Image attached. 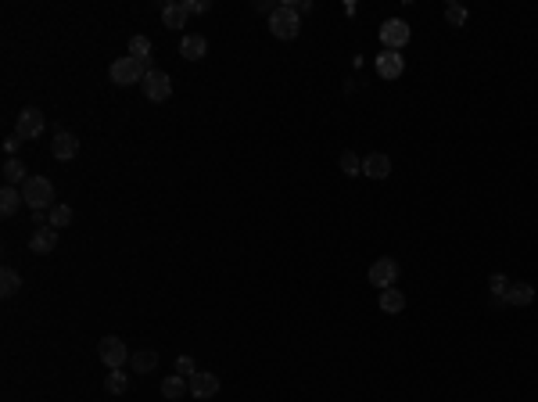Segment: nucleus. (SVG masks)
<instances>
[{
  "label": "nucleus",
  "mask_w": 538,
  "mask_h": 402,
  "mask_svg": "<svg viewBox=\"0 0 538 402\" xmlns=\"http://www.w3.org/2000/svg\"><path fill=\"white\" fill-rule=\"evenodd\" d=\"M147 72H151V65L137 62V57H115L112 69H108V76H112L115 86H137V83L147 79Z\"/></svg>",
  "instance_id": "f257e3e1"
},
{
  "label": "nucleus",
  "mask_w": 538,
  "mask_h": 402,
  "mask_svg": "<svg viewBox=\"0 0 538 402\" xmlns=\"http://www.w3.org/2000/svg\"><path fill=\"white\" fill-rule=\"evenodd\" d=\"M22 198L33 212H43V208H54V184L47 177H29L22 184Z\"/></svg>",
  "instance_id": "f03ea898"
},
{
  "label": "nucleus",
  "mask_w": 538,
  "mask_h": 402,
  "mask_svg": "<svg viewBox=\"0 0 538 402\" xmlns=\"http://www.w3.org/2000/svg\"><path fill=\"white\" fill-rule=\"evenodd\" d=\"M269 29H273L277 40H294L302 29V15L294 11V4H280L273 15H269Z\"/></svg>",
  "instance_id": "7ed1b4c3"
},
{
  "label": "nucleus",
  "mask_w": 538,
  "mask_h": 402,
  "mask_svg": "<svg viewBox=\"0 0 538 402\" xmlns=\"http://www.w3.org/2000/svg\"><path fill=\"white\" fill-rule=\"evenodd\" d=\"M97 356H101V363H104L108 370H122V367L130 363V349H126V341H122V337H115V334L101 337Z\"/></svg>",
  "instance_id": "20e7f679"
},
{
  "label": "nucleus",
  "mask_w": 538,
  "mask_h": 402,
  "mask_svg": "<svg viewBox=\"0 0 538 402\" xmlns=\"http://www.w3.org/2000/svg\"><path fill=\"white\" fill-rule=\"evenodd\" d=\"M370 284L373 287H381V291H388V287H395V280H399V262L395 259H377L373 266H370Z\"/></svg>",
  "instance_id": "39448f33"
},
{
  "label": "nucleus",
  "mask_w": 538,
  "mask_h": 402,
  "mask_svg": "<svg viewBox=\"0 0 538 402\" xmlns=\"http://www.w3.org/2000/svg\"><path fill=\"white\" fill-rule=\"evenodd\" d=\"M43 111L40 108H22V115H18V123H15V137H22V140H33V137H40L43 133Z\"/></svg>",
  "instance_id": "423d86ee"
},
{
  "label": "nucleus",
  "mask_w": 538,
  "mask_h": 402,
  "mask_svg": "<svg viewBox=\"0 0 538 402\" xmlns=\"http://www.w3.org/2000/svg\"><path fill=\"white\" fill-rule=\"evenodd\" d=\"M381 40H384V47H388V50H402V47L409 43V22H402V18H388V22L381 26Z\"/></svg>",
  "instance_id": "0eeeda50"
},
{
  "label": "nucleus",
  "mask_w": 538,
  "mask_h": 402,
  "mask_svg": "<svg viewBox=\"0 0 538 402\" xmlns=\"http://www.w3.org/2000/svg\"><path fill=\"white\" fill-rule=\"evenodd\" d=\"M140 86H144V97H147V101H166V97L173 94V79H169L166 72H158V69H151Z\"/></svg>",
  "instance_id": "6e6552de"
},
{
  "label": "nucleus",
  "mask_w": 538,
  "mask_h": 402,
  "mask_svg": "<svg viewBox=\"0 0 538 402\" xmlns=\"http://www.w3.org/2000/svg\"><path fill=\"white\" fill-rule=\"evenodd\" d=\"M187 384H190V395H194V398H212V395H219V377L208 374V370L190 374Z\"/></svg>",
  "instance_id": "1a4fd4ad"
},
{
  "label": "nucleus",
  "mask_w": 538,
  "mask_h": 402,
  "mask_svg": "<svg viewBox=\"0 0 538 402\" xmlns=\"http://www.w3.org/2000/svg\"><path fill=\"white\" fill-rule=\"evenodd\" d=\"M377 72H381V79H399L406 72V57L399 50H384L377 54Z\"/></svg>",
  "instance_id": "9d476101"
},
{
  "label": "nucleus",
  "mask_w": 538,
  "mask_h": 402,
  "mask_svg": "<svg viewBox=\"0 0 538 402\" xmlns=\"http://www.w3.org/2000/svg\"><path fill=\"white\" fill-rule=\"evenodd\" d=\"M50 155L58 158V162H69V158L79 155V140H76L69 130H58V133H54V140H50Z\"/></svg>",
  "instance_id": "9b49d317"
},
{
  "label": "nucleus",
  "mask_w": 538,
  "mask_h": 402,
  "mask_svg": "<svg viewBox=\"0 0 538 402\" xmlns=\"http://www.w3.org/2000/svg\"><path fill=\"white\" fill-rule=\"evenodd\" d=\"M362 172L370 180H388V172H391V158L388 155H381V151H373V155H366L362 158Z\"/></svg>",
  "instance_id": "f8f14e48"
},
{
  "label": "nucleus",
  "mask_w": 538,
  "mask_h": 402,
  "mask_svg": "<svg viewBox=\"0 0 538 402\" xmlns=\"http://www.w3.org/2000/svg\"><path fill=\"white\" fill-rule=\"evenodd\" d=\"M54 248H58V230H54V226L36 230L33 241H29V252H36V255H50Z\"/></svg>",
  "instance_id": "ddd939ff"
},
{
  "label": "nucleus",
  "mask_w": 538,
  "mask_h": 402,
  "mask_svg": "<svg viewBox=\"0 0 538 402\" xmlns=\"http://www.w3.org/2000/svg\"><path fill=\"white\" fill-rule=\"evenodd\" d=\"M180 54L187 57V62H201V57L208 54V40H205V36H198V33H190V36H183V40H180Z\"/></svg>",
  "instance_id": "4468645a"
},
{
  "label": "nucleus",
  "mask_w": 538,
  "mask_h": 402,
  "mask_svg": "<svg viewBox=\"0 0 538 402\" xmlns=\"http://www.w3.org/2000/svg\"><path fill=\"white\" fill-rule=\"evenodd\" d=\"M534 302V287L531 284H510V291H506V306H531Z\"/></svg>",
  "instance_id": "2eb2a0df"
},
{
  "label": "nucleus",
  "mask_w": 538,
  "mask_h": 402,
  "mask_svg": "<svg viewBox=\"0 0 538 402\" xmlns=\"http://www.w3.org/2000/svg\"><path fill=\"white\" fill-rule=\"evenodd\" d=\"M161 22H166V29H183L187 26V8L183 4H166L161 8Z\"/></svg>",
  "instance_id": "dca6fc26"
},
{
  "label": "nucleus",
  "mask_w": 538,
  "mask_h": 402,
  "mask_svg": "<svg viewBox=\"0 0 538 402\" xmlns=\"http://www.w3.org/2000/svg\"><path fill=\"white\" fill-rule=\"evenodd\" d=\"M18 291H22V277H18L11 266H4V269H0V295L11 298V295H18Z\"/></svg>",
  "instance_id": "f3484780"
},
{
  "label": "nucleus",
  "mask_w": 538,
  "mask_h": 402,
  "mask_svg": "<svg viewBox=\"0 0 538 402\" xmlns=\"http://www.w3.org/2000/svg\"><path fill=\"white\" fill-rule=\"evenodd\" d=\"M381 309L391 313V316H399L406 309V295L399 291V287H388V291H381Z\"/></svg>",
  "instance_id": "a211bd4d"
},
{
  "label": "nucleus",
  "mask_w": 538,
  "mask_h": 402,
  "mask_svg": "<svg viewBox=\"0 0 538 402\" xmlns=\"http://www.w3.org/2000/svg\"><path fill=\"white\" fill-rule=\"evenodd\" d=\"M161 395H166V398H183V395H190V384H187V377H180V374L166 377V384H161Z\"/></svg>",
  "instance_id": "6ab92c4d"
},
{
  "label": "nucleus",
  "mask_w": 538,
  "mask_h": 402,
  "mask_svg": "<svg viewBox=\"0 0 538 402\" xmlns=\"http://www.w3.org/2000/svg\"><path fill=\"white\" fill-rule=\"evenodd\" d=\"M29 177H25V165L18 162V158H8L4 162V184L8 187H15V184H25Z\"/></svg>",
  "instance_id": "aec40b11"
},
{
  "label": "nucleus",
  "mask_w": 538,
  "mask_h": 402,
  "mask_svg": "<svg viewBox=\"0 0 538 402\" xmlns=\"http://www.w3.org/2000/svg\"><path fill=\"white\" fill-rule=\"evenodd\" d=\"M22 201H25V198H22L15 187H4V191H0V212H4V216H15Z\"/></svg>",
  "instance_id": "412c9836"
},
{
  "label": "nucleus",
  "mask_w": 538,
  "mask_h": 402,
  "mask_svg": "<svg viewBox=\"0 0 538 402\" xmlns=\"http://www.w3.org/2000/svg\"><path fill=\"white\" fill-rule=\"evenodd\" d=\"M154 367H158V352L144 349V352H137V356H133V374H151Z\"/></svg>",
  "instance_id": "4be33fe9"
},
{
  "label": "nucleus",
  "mask_w": 538,
  "mask_h": 402,
  "mask_svg": "<svg viewBox=\"0 0 538 402\" xmlns=\"http://www.w3.org/2000/svg\"><path fill=\"white\" fill-rule=\"evenodd\" d=\"M130 57H137V62H151V40L147 36H133L130 40Z\"/></svg>",
  "instance_id": "5701e85b"
},
{
  "label": "nucleus",
  "mask_w": 538,
  "mask_h": 402,
  "mask_svg": "<svg viewBox=\"0 0 538 402\" xmlns=\"http://www.w3.org/2000/svg\"><path fill=\"white\" fill-rule=\"evenodd\" d=\"M488 291H492V298H496V302H506V291H510V280H506L503 273H492V277H488Z\"/></svg>",
  "instance_id": "b1692460"
},
{
  "label": "nucleus",
  "mask_w": 538,
  "mask_h": 402,
  "mask_svg": "<svg viewBox=\"0 0 538 402\" xmlns=\"http://www.w3.org/2000/svg\"><path fill=\"white\" fill-rule=\"evenodd\" d=\"M341 172H345V177H359V172H362V158L355 151H341Z\"/></svg>",
  "instance_id": "393cba45"
},
{
  "label": "nucleus",
  "mask_w": 538,
  "mask_h": 402,
  "mask_svg": "<svg viewBox=\"0 0 538 402\" xmlns=\"http://www.w3.org/2000/svg\"><path fill=\"white\" fill-rule=\"evenodd\" d=\"M69 223H72V208H69V205H54V208H50V226H54V230H62V226H69Z\"/></svg>",
  "instance_id": "a878e982"
},
{
  "label": "nucleus",
  "mask_w": 538,
  "mask_h": 402,
  "mask_svg": "<svg viewBox=\"0 0 538 402\" xmlns=\"http://www.w3.org/2000/svg\"><path fill=\"white\" fill-rule=\"evenodd\" d=\"M126 384H130V381H126V374H122V370H112V374H108V391H112V395H122V391H126Z\"/></svg>",
  "instance_id": "bb28decb"
},
{
  "label": "nucleus",
  "mask_w": 538,
  "mask_h": 402,
  "mask_svg": "<svg viewBox=\"0 0 538 402\" xmlns=\"http://www.w3.org/2000/svg\"><path fill=\"white\" fill-rule=\"evenodd\" d=\"M445 18H449V26L459 29V26H467V8H463V4H449V8H445Z\"/></svg>",
  "instance_id": "cd10ccee"
},
{
  "label": "nucleus",
  "mask_w": 538,
  "mask_h": 402,
  "mask_svg": "<svg viewBox=\"0 0 538 402\" xmlns=\"http://www.w3.org/2000/svg\"><path fill=\"white\" fill-rule=\"evenodd\" d=\"M183 8H187V15H205L212 4L208 0H183Z\"/></svg>",
  "instance_id": "c85d7f7f"
},
{
  "label": "nucleus",
  "mask_w": 538,
  "mask_h": 402,
  "mask_svg": "<svg viewBox=\"0 0 538 402\" xmlns=\"http://www.w3.org/2000/svg\"><path fill=\"white\" fill-rule=\"evenodd\" d=\"M176 370H180V377H190V374H198V370H194V359H190V356H180V359H176Z\"/></svg>",
  "instance_id": "c756f323"
},
{
  "label": "nucleus",
  "mask_w": 538,
  "mask_h": 402,
  "mask_svg": "<svg viewBox=\"0 0 538 402\" xmlns=\"http://www.w3.org/2000/svg\"><path fill=\"white\" fill-rule=\"evenodd\" d=\"M18 140H22V137H8V140H4V151H18Z\"/></svg>",
  "instance_id": "7c9ffc66"
}]
</instances>
